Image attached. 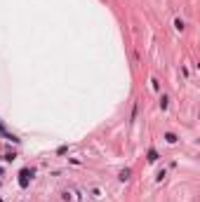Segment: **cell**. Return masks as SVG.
I'll return each mask as SVG.
<instances>
[{
	"instance_id": "cell-4",
	"label": "cell",
	"mask_w": 200,
	"mask_h": 202,
	"mask_svg": "<svg viewBox=\"0 0 200 202\" xmlns=\"http://www.w3.org/2000/svg\"><path fill=\"white\" fill-rule=\"evenodd\" d=\"M158 160V153L155 151H148V162H155Z\"/></svg>"
},
{
	"instance_id": "cell-3",
	"label": "cell",
	"mask_w": 200,
	"mask_h": 202,
	"mask_svg": "<svg viewBox=\"0 0 200 202\" xmlns=\"http://www.w3.org/2000/svg\"><path fill=\"white\" fill-rule=\"evenodd\" d=\"M165 139H167V143H174V141H177V136H174L172 132H167V134H165Z\"/></svg>"
},
{
	"instance_id": "cell-6",
	"label": "cell",
	"mask_w": 200,
	"mask_h": 202,
	"mask_svg": "<svg viewBox=\"0 0 200 202\" xmlns=\"http://www.w3.org/2000/svg\"><path fill=\"white\" fill-rule=\"evenodd\" d=\"M174 26H177L179 31H184V21H181V19H177V21H174Z\"/></svg>"
},
{
	"instance_id": "cell-5",
	"label": "cell",
	"mask_w": 200,
	"mask_h": 202,
	"mask_svg": "<svg viewBox=\"0 0 200 202\" xmlns=\"http://www.w3.org/2000/svg\"><path fill=\"white\" fill-rule=\"evenodd\" d=\"M167 101H170L167 97H162V99H160V108H162V111H165V108H167Z\"/></svg>"
},
{
	"instance_id": "cell-1",
	"label": "cell",
	"mask_w": 200,
	"mask_h": 202,
	"mask_svg": "<svg viewBox=\"0 0 200 202\" xmlns=\"http://www.w3.org/2000/svg\"><path fill=\"white\" fill-rule=\"evenodd\" d=\"M31 176H33V169H21V172H19V186H21V188H28Z\"/></svg>"
},
{
	"instance_id": "cell-2",
	"label": "cell",
	"mask_w": 200,
	"mask_h": 202,
	"mask_svg": "<svg viewBox=\"0 0 200 202\" xmlns=\"http://www.w3.org/2000/svg\"><path fill=\"white\" fill-rule=\"evenodd\" d=\"M127 179H130V169H122L120 172V181H127Z\"/></svg>"
}]
</instances>
